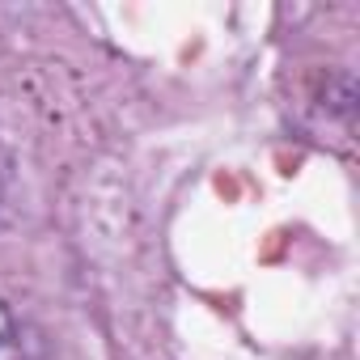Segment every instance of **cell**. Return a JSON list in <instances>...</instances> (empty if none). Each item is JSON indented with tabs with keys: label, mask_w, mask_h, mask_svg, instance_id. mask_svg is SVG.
<instances>
[{
	"label": "cell",
	"mask_w": 360,
	"mask_h": 360,
	"mask_svg": "<svg viewBox=\"0 0 360 360\" xmlns=\"http://www.w3.org/2000/svg\"><path fill=\"white\" fill-rule=\"evenodd\" d=\"M13 335H18L13 314H9V305H5V301H0V347H9V343H13Z\"/></svg>",
	"instance_id": "cell-1"
},
{
	"label": "cell",
	"mask_w": 360,
	"mask_h": 360,
	"mask_svg": "<svg viewBox=\"0 0 360 360\" xmlns=\"http://www.w3.org/2000/svg\"><path fill=\"white\" fill-rule=\"evenodd\" d=\"M0 200H5V183H0Z\"/></svg>",
	"instance_id": "cell-2"
}]
</instances>
